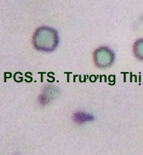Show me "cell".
<instances>
[{
    "mask_svg": "<svg viewBox=\"0 0 143 155\" xmlns=\"http://www.w3.org/2000/svg\"><path fill=\"white\" fill-rule=\"evenodd\" d=\"M33 45L37 51L52 52L59 45L58 32L49 27L37 28L33 36Z\"/></svg>",
    "mask_w": 143,
    "mask_h": 155,
    "instance_id": "1",
    "label": "cell"
},
{
    "mask_svg": "<svg viewBox=\"0 0 143 155\" xmlns=\"http://www.w3.org/2000/svg\"><path fill=\"white\" fill-rule=\"evenodd\" d=\"M115 53L108 47H100L94 51V63L99 68L111 67L115 61Z\"/></svg>",
    "mask_w": 143,
    "mask_h": 155,
    "instance_id": "2",
    "label": "cell"
},
{
    "mask_svg": "<svg viewBox=\"0 0 143 155\" xmlns=\"http://www.w3.org/2000/svg\"><path fill=\"white\" fill-rule=\"evenodd\" d=\"M57 89L54 87L48 86L43 90L42 95L40 96L39 100L40 104L46 105L49 103L53 99V98L57 97Z\"/></svg>",
    "mask_w": 143,
    "mask_h": 155,
    "instance_id": "3",
    "label": "cell"
},
{
    "mask_svg": "<svg viewBox=\"0 0 143 155\" xmlns=\"http://www.w3.org/2000/svg\"><path fill=\"white\" fill-rule=\"evenodd\" d=\"M94 117L93 115L86 113L84 112H77L73 116V120L78 124H82L94 120Z\"/></svg>",
    "mask_w": 143,
    "mask_h": 155,
    "instance_id": "4",
    "label": "cell"
},
{
    "mask_svg": "<svg viewBox=\"0 0 143 155\" xmlns=\"http://www.w3.org/2000/svg\"><path fill=\"white\" fill-rule=\"evenodd\" d=\"M133 54L138 60L143 61V38H140L135 41L132 47Z\"/></svg>",
    "mask_w": 143,
    "mask_h": 155,
    "instance_id": "5",
    "label": "cell"
}]
</instances>
